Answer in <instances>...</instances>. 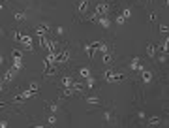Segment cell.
I'll use <instances>...</instances> for the list:
<instances>
[{"label": "cell", "mask_w": 169, "mask_h": 128, "mask_svg": "<svg viewBox=\"0 0 169 128\" xmlns=\"http://www.w3.org/2000/svg\"><path fill=\"white\" fill-rule=\"evenodd\" d=\"M122 79H126L124 74H117L113 66H109V70H105V81L107 83H117V81H122Z\"/></svg>", "instance_id": "1"}, {"label": "cell", "mask_w": 169, "mask_h": 128, "mask_svg": "<svg viewBox=\"0 0 169 128\" xmlns=\"http://www.w3.org/2000/svg\"><path fill=\"white\" fill-rule=\"evenodd\" d=\"M109 10H111V6L107 2H100V4H96L94 13H96L98 17H103V15H107V13H109Z\"/></svg>", "instance_id": "2"}, {"label": "cell", "mask_w": 169, "mask_h": 128, "mask_svg": "<svg viewBox=\"0 0 169 128\" xmlns=\"http://www.w3.org/2000/svg\"><path fill=\"white\" fill-rule=\"evenodd\" d=\"M38 92H34V90H30V89H26V90H23L21 94H17L15 98H13V102H25V100H28V98H32V96H36Z\"/></svg>", "instance_id": "3"}, {"label": "cell", "mask_w": 169, "mask_h": 128, "mask_svg": "<svg viewBox=\"0 0 169 128\" xmlns=\"http://www.w3.org/2000/svg\"><path fill=\"white\" fill-rule=\"evenodd\" d=\"M70 60V51L68 49H58V51H56V64H62V62H68Z\"/></svg>", "instance_id": "4"}, {"label": "cell", "mask_w": 169, "mask_h": 128, "mask_svg": "<svg viewBox=\"0 0 169 128\" xmlns=\"http://www.w3.org/2000/svg\"><path fill=\"white\" fill-rule=\"evenodd\" d=\"M72 90H73V94H84L88 89H87V85H84V83H81V81H73Z\"/></svg>", "instance_id": "5"}, {"label": "cell", "mask_w": 169, "mask_h": 128, "mask_svg": "<svg viewBox=\"0 0 169 128\" xmlns=\"http://www.w3.org/2000/svg\"><path fill=\"white\" fill-rule=\"evenodd\" d=\"M88 8H90V0H79L77 2V6H75V10H77V13H87L88 11Z\"/></svg>", "instance_id": "6"}, {"label": "cell", "mask_w": 169, "mask_h": 128, "mask_svg": "<svg viewBox=\"0 0 169 128\" xmlns=\"http://www.w3.org/2000/svg\"><path fill=\"white\" fill-rule=\"evenodd\" d=\"M130 68L133 70V72H137V70H139V72H143V64H141V60H139V56H132V60H130Z\"/></svg>", "instance_id": "7"}, {"label": "cell", "mask_w": 169, "mask_h": 128, "mask_svg": "<svg viewBox=\"0 0 169 128\" xmlns=\"http://www.w3.org/2000/svg\"><path fill=\"white\" fill-rule=\"evenodd\" d=\"M21 45L25 47V51H32V38H30V36H25V34H23V40H21Z\"/></svg>", "instance_id": "8"}, {"label": "cell", "mask_w": 169, "mask_h": 128, "mask_svg": "<svg viewBox=\"0 0 169 128\" xmlns=\"http://www.w3.org/2000/svg\"><path fill=\"white\" fill-rule=\"evenodd\" d=\"M45 32H51V26H49V23H40L36 26V34H45Z\"/></svg>", "instance_id": "9"}, {"label": "cell", "mask_w": 169, "mask_h": 128, "mask_svg": "<svg viewBox=\"0 0 169 128\" xmlns=\"http://www.w3.org/2000/svg\"><path fill=\"white\" fill-rule=\"evenodd\" d=\"M98 25H100L102 28H105V30H107V28L111 26V19H107V15H103V17H100V19H98Z\"/></svg>", "instance_id": "10"}, {"label": "cell", "mask_w": 169, "mask_h": 128, "mask_svg": "<svg viewBox=\"0 0 169 128\" xmlns=\"http://www.w3.org/2000/svg\"><path fill=\"white\" fill-rule=\"evenodd\" d=\"M147 123H149L150 126H160V124H162V117H158V115H152V117H149V119H147Z\"/></svg>", "instance_id": "11"}, {"label": "cell", "mask_w": 169, "mask_h": 128, "mask_svg": "<svg viewBox=\"0 0 169 128\" xmlns=\"http://www.w3.org/2000/svg\"><path fill=\"white\" fill-rule=\"evenodd\" d=\"M15 74H17V70L11 66V68H8V70H6V74H4L2 77H4V81H10V79H13V75H15Z\"/></svg>", "instance_id": "12"}, {"label": "cell", "mask_w": 169, "mask_h": 128, "mask_svg": "<svg viewBox=\"0 0 169 128\" xmlns=\"http://www.w3.org/2000/svg\"><path fill=\"white\" fill-rule=\"evenodd\" d=\"M56 68H58V64H47V66H45V72H43V75H53V74L56 72Z\"/></svg>", "instance_id": "13"}, {"label": "cell", "mask_w": 169, "mask_h": 128, "mask_svg": "<svg viewBox=\"0 0 169 128\" xmlns=\"http://www.w3.org/2000/svg\"><path fill=\"white\" fill-rule=\"evenodd\" d=\"M156 45H152V44H149L147 45V56H149V59H154V56H156Z\"/></svg>", "instance_id": "14"}, {"label": "cell", "mask_w": 169, "mask_h": 128, "mask_svg": "<svg viewBox=\"0 0 169 128\" xmlns=\"http://www.w3.org/2000/svg\"><path fill=\"white\" fill-rule=\"evenodd\" d=\"M141 79H143V83H150L152 81V74L149 72V70H143V72H141Z\"/></svg>", "instance_id": "15"}, {"label": "cell", "mask_w": 169, "mask_h": 128, "mask_svg": "<svg viewBox=\"0 0 169 128\" xmlns=\"http://www.w3.org/2000/svg\"><path fill=\"white\" fill-rule=\"evenodd\" d=\"M72 85H73V79H72V77H62V87H64V89H72Z\"/></svg>", "instance_id": "16"}, {"label": "cell", "mask_w": 169, "mask_h": 128, "mask_svg": "<svg viewBox=\"0 0 169 128\" xmlns=\"http://www.w3.org/2000/svg\"><path fill=\"white\" fill-rule=\"evenodd\" d=\"M94 51H96V49L90 45V44H84V53H87V56H90V59H92V56H94Z\"/></svg>", "instance_id": "17"}, {"label": "cell", "mask_w": 169, "mask_h": 128, "mask_svg": "<svg viewBox=\"0 0 169 128\" xmlns=\"http://www.w3.org/2000/svg\"><path fill=\"white\" fill-rule=\"evenodd\" d=\"M13 19H15L17 23H23V21H26V13H25V11H17Z\"/></svg>", "instance_id": "18"}, {"label": "cell", "mask_w": 169, "mask_h": 128, "mask_svg": "<svg viewBox=\"0 0 169 128\" xmlns=\"http://www.w3.org/2000/svg\"><path fill=\"white\" fill-rule=\"evenodd\" d=\"M45 108L49 109V113H56V111H58V104H56V102H53V104H45Z\"/></svg>", "instance_id": "19"}, {"label": "cell", "mask_w": 169, "mask_h": 128, "mask_svg": "<svg viewBox=\"0 0 169 128\" xmlns=\"http://www.w3.org/2000/svg\"><path fill=\"white\" fill-rule=\"evenodd\" d=\"M79 75L83 77V79H88V77H90V70L88 68H79Z\"/></svg>", "instance_id": "20"}, {"label": "cell", "mask_w": 169, "mask_h": 128, "mask_svg": "<svg viewBox=\"0 0 169 128\" xmlns=\"http://www.w3.org/2000/svg\"><path fill=\"white\" fill-rule=\"evenodd\" d=\"M87 104H90V105H98V104H100V98H98V96H87Z\"/></svg>", "instance_id": "21"}, {"label": "cell", "mask_w": 169, "mask_h": 128, "mask_svg": "<svg viewBox=\"0 0 169 128\" xmlns=\"http://www.w3.org/2000/svg\"><path fill=\"white\" fill-rule=\"evenodd\" d=\"M55 34H56V36H64V34H66V28L62 26V25H58V26H55Z\"/></svg>", "instance_id": "22"}, {"label": "cell", "mask_w": 169, "mask_h": 128, "mask_svg": "<svg viewBox=\"0 0 169 128\" xmlns=\"http://www.w3.org/2000/svg\"><path fill=\"white\" fill-rule=\"evenodd\" d=\"M13 68H15V70H23V59H13Z\"/></svg>", "instance_id": "23"}, {"label": "cell", "mask_w": 169, "mask_h": 128, "mask_svg": "<svg viewBox=\"0 0 169 128\" xmlns=\"http://www.w3.org/2000/svg\"><path fill=\"white\" fill-rule=\"evenodd\" d=\"M72 94H73L72 89H62L60 90V98H68V96H72Z\"/></svg>", "instance_id": "24"}, {"label": "cell", "mask_w": 169, "mask_h": 128, "mask_svg": "<svg viewBox=\"0 0 169 128\" xmlns=\"http://www.w3.org/2000/svg\"><path fill=\"white\" fill-rule=\"evenodd\" d=\"M11 59H23V51H21V49H13V51H11Z\"/></svg>", "instance_id": "25"}, {"label": "cell", "mask_w": 169, "mask_h": 128, "mask_svg": "<svg viewBox=\"0 0 169 128\" xmlns=\"http://www.w3.org/2000/svg\"><path fill=\"white\" fill-rule=\"evenodd\" d=\"M94 85H96V79H94L92 75H90L88 79H87V89H88V90H90V89H94Z\"/></svg>", "instance_id": "26"}, {"label": "cell", "mask_w": 169, "mask_h": 128, "mask_svg": "<svg viewBox=\"0 0 169 128\" xmlns=\"http://www.w3.org/2000/svg\"><path fill=\"white\" fill-rule=\"evenodd\" d=\"M120 15H122L124 19H128V17H132V10H130V8H124V10H122V13H120Z\"/></svg>", "instance_id": "27"}, {"label": "cell", "mask_w": 169, "mask_h": 128, "mask_svg": "<svg viewBox=\"0 0 169 128\" xmlns=\"http://www.w3.org/2000/svg\"><path fill=\"white\" fill-rule=\"evenodd\" d=\"M160 49H162V51H164V53H165V55H169V38H167V40H165V44H164V45H162V47H160Z\"/></svg>", "instance_id": "28"}, {"label": "cell", "mask_w": 169, "mask_h": 128, "mask_svg": "<svg viewBox=\"0 0 169 128\" xmlns=\"http://www.w3.org/2000/svg\"><path fill=\"white\" fill-rule=\"evenodd\" d=\"M47 123H49V126H55V124H56V117L53 115V113H51V115H49V119H47Z\"/></svg>", "instance_id": "29"}, {"label": "cell", "mask_w": 169, "mask_h": 128, "mask_svg": "<svg viewBox=\"0 0 169 128\" xmlns=\"http://www.w3.org/2000/svg\"><path fill=\"white\" fill-rule=\"evenodd\" d=\"M111 60H113L111 53H105V55H103V62H105V64H111Z\"/></svg>", "instance_id": "30"}, {"label": "cell", "mask_w": 169, "mask_h": 128, "mask_svg": "<svg viewBox=\"0 0 169 128\" xmlns=\"http://www.w3.org/2000/svg\"><path fill=\"white\" fill-rule=\"evenodd\" d=\"M13 40L21 44V40H23V34H21V32H13Z\"/></svg>", "instance_id": "31"}, {"label": "cell", "mask_w": 169, "mask_h": 128, "mask_svg": "<svg viewBox=\"0 0 169 128\" xmlns=\"http://www.w3.org/2000/svg\"><path fill=\"white\" fill-rule=\"evenodd\" d=\"M149 21H150V23H156V21H158V15H156V13H149Z\"/></svg>", "instance_id": "32"}, {"label": "cell", "mask_w": 169, "mask_h": 128, "mask_svg": "<svg viewBox=\"0 0 169 128\" xmlns=\"http://www.w3.org/2000/svg\"><path fill=\"white\" fill-rule=\"evenodd\" d=\"M28 89L34 90V92H38V90H40V85H38V83H30V87H28Z\"/></svg>", "instance_id": "33"}, {"label": "cell", "mask_w": 169, "mask_h": 128, "mask_svg": "<svg viewBox=\"0 0 169 128\" xmlns=\"http://www.w3.org/2000/svg\"><path fill=\"white\" fill-rule=\"evenodd\" d=\"M124 21H126V19H124L122 15H118V17L115 19V23H117V25H124Z\"/></svg>", "instance_id": "34"}, {"label": "cell", "mask_w": 169, "mask_h": 128, "mask_svg": "<svg viewBox=\"0 0 169 128\" xmlns=\"http://www.w3.org/2000/svg\"><path fill=\"white\" fill-rule=\"evenodd\" d=\"M100 51H102V53L105 55V53H109V47L105 45V44H102V47H100Z\"/></svg>", "instance_id": "35"}, {"label": "cell", "mask_w": 169, "mask_h": 128, "mask_svg": "<svg viewBox=\"0 0 169 128\" xmlns=\"http://www.w3.org/2000/svg\"><path fill=\"white\" fill-rule=\"evenodd\" d=\"M160 32H169V26L167 25H160Z\"/></svg>", "instance_id": "36"}, {"label": "cell", "mask_w": 169, "mask_h": 128, "mask_svg": "<svg viewBox=\"0 0 169 128\" xmlns=\"http://www.w3.org/2000/svg\"><path fill=\"white\" fill-rule=\"evenodd\" d=\"M158 60H160V62H165V60H167V55H165V53H164V55H160V56H158Z\"/></svg>", "instance_id": "37"}, {"label": "cell", "mask_w": 169, "mask_h": 128, "mask_svg": "<svg viewBox=\"0 0 169 128\" xmlns=\"http://www.w3.org/2000/svg\"><path fill=\"white\" fill-rule=\"evenodd\" d=\"M103 117H105V120H111V119H113V115H111L109 111H105V113H103Z\"/></svg>", "instance_id": "38"}, {"label": "cell", "mask_w": 169, "mask_h": 128, "mask_svg": "<svg viewBox=\"0 0 169 128\" xmlns=\"http://www.w3.org/2000/svg\"><path fill=\"white\" fill-rule=\"evenodd\" d=\"M0 128H8V120H0Z\"/></svg>", "instance_id": "39"}, {"label": "cell", "mask_w": 169, "mask_h": 128, "mask_svg": "<svg viewBox=\"0 0 169 128\" xmlns=\"http://www.w3.org/2000/svg\"><path fill=\"white\" fill-rule=\"evenodd\" d=\"M4 83H6L4 77H0V90H4Z\"/></svg>", "instance_id": "40"}, {"label": "cell", "mask_w": 169, "mask_h": 128, "mask_svg": "<svg viewBox=\"0 0 169 128\" xmlns=\"http://www.w3.org/2000/svg\"><path fill=\"white\" fill-rule=\"evenodd\" d=\"M6 8V2H4V0H0V10H4Z\"/></svg>", "instance_id": "41"}, {"label": "cell", "mask_w": 169, "mask_h": 128, "mask_svg": "<svg viewBox=\"0 0 169 128\" xmlns=\"http://www.w3.org/2000/svg\"><path fill=\"white\" fill-rule=\"evenodd\" d=\"M32 128H47V126H43V124H34Z\"/></svg>", "instance_id": "42"}, {"label": "cell", "mask_w": 169, "mask_h": 128, "mask_svg": "<svg viewBox=\"0 0 169 128\" xmlns=\"http://www.w3.org/2000/svg\"><path fill=\"white\" fill-rule=\"evenodd\" d=\"M2 62H4V56H2V53H0V66H2Z\"/></svg>", "instance_id": "43"}, {"label": "cell", "mask_w": 169, "mask_h": 128, "mask_svg": "<svg viewBox=\"0 0 169 128\" xmlns=\"http://www.w3.org/2000/svg\"><path fill=\"white\" fill-rule=\"evenodd\" d=\"M150 2H152V0H147V4H150Z\"/></svg>", "instance_id": "44"}, {"label": "cell", "mask_w": 169, "mask_h": 128, "mask_svg": "<svg viewBox=\"0 0 169 128\" xmlns=\"http://www.w3.org/2000/svg\"><path fill=\"white\" fill-rule=\"evenodd\" d=\"M137 2H143V0H137Z\"/></svg>", "instance_id": "45"}, {"label": "cell", "mask_w": 169, "mask_h": 128, "mask_svg": "<svg viewBox=\"0 0 169 128\" xmlns=\"http://www.w3.org/2000/svg\"><path fill=\"white\" fill-rule=\"evenodd\" d=\"M165 2H167V4H169V0H165Z\"/></svg>", "instance_id": "46"}]
</instances>
